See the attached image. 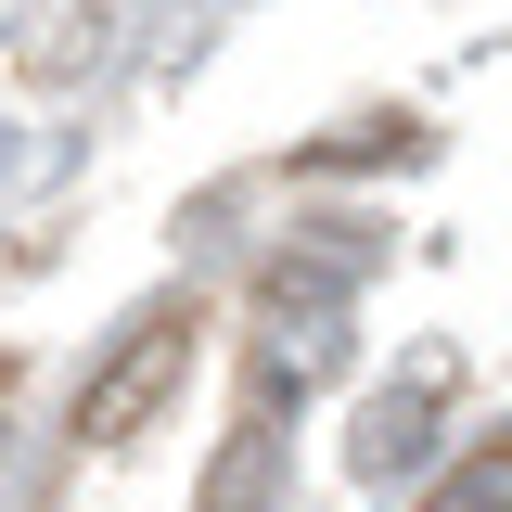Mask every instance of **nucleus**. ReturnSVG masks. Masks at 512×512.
<instances>
[{
	"instance_id": "f257e3e1",
	"label": "nucleus",
	"mask_w": 512,
	"mask_h": 512,
	"mask_svg": "<svg viewBox=\"0 0 512 512\" xmlns=\"http://www.w3.org/2000/svg\"><path fill=\"white\" fill-rule=\"evenodd\" d=\"M180 372H192V308H154V320L116 346V359L90 372V397H77V436H90V448H128L154 410H167V384H180Z\"/></svg>"
},
{
	"instance_id": "7ed1b4c3",
	"label": "nucleus",
	"mask_w": 512,
	"mask_h": 512,
	"mask_svg": "<svg viewBox=\"0 0 512 512\" xmlns=\"http://www.w3.org/2000/svg\"><path fill=\"white\" fill-rule=\"evenodd\" d=\"M436 512H512V436H500V448H474V461L436 487Z\"/></svg>"
},
{
	"instance_id": "f03ea898",
	"label": "nucleus",
	"mask_w": 512,
	"mask_h": 512,
	"mask_svg": "<svg viewBox=\"0 0 512 512\" xmlns=\"http://www.w3.org/2000/svg\"><path fill=\"white\" fill-rule=\"evenodd\" d=\"M256 500H269V423H244L218 448V487H205V512H256Z\"/></svg>"
}]
</instances>
